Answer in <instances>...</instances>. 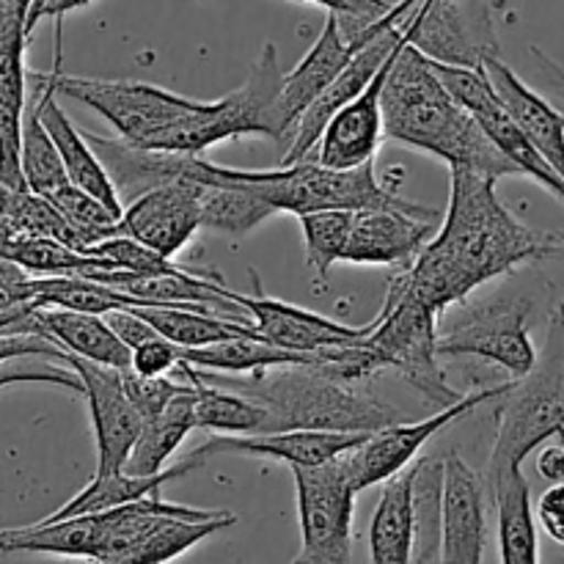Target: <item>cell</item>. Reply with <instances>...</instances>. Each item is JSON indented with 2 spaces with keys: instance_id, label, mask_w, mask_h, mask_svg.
Instances as JSON below:
<instances>
[{
  "instance_id": "obj_1",
  "label": "cell",
  "mask_w": 564,
  "mask_h": 564,
  "mask_svg": "<svg viewBox=\"0 0 564 564\" xmlns=\"http://www.w3.org/2000/svg\"><path fill=\"white\" fill-rule=\"evenodd\" d=\"M496 182L477 171L452 169L449 204L438 235L411 268L391 279L435 314L466 303L477 286L521 264L564 253L562 235H543L521 224L499 202Z\"/></svg>"
},
{
  "instance_id": "obj_2",
  "label": "cell",
  "mask_w": 564,
  "mask_h": 564,
  "mask_svg": "<svg viewBox=\"0 0 564 564\" xmlns=\"http://www.w3.org/2000/svg\"><path fill=\"white\" fill-rule=\"evenodd\" d=\"M386 138L435 154L452 169L477 174L521 176V171L490 143L471 113L446 91L433 61L411 42L397 53L394 69L383 88Z\"/></svg>"
},
{
  "instance_id": "obj_3",
  "label": "cell",
  "mask_w": 564,
  "mask_h": 564,
  "mask_svg": "<svg viewBox=\"0 0 564 564\" xmlns=\"http://www.w3.org/2000/svg\"><path fill=\"white\" fill-rule=\"evenodd\" d=\"M185 180L196 185L242 187L268 202L275 213H292L297 218L308 213H325V209H341V213L397 209V213L438 220V209L408 202L394 187L383 185L375 174V163L352 171H334L312 158L295 165H281V169L253 171L226 169L204 158H193Z\"/></svg>"
},
{
  "instance_id": "obj_4",
  "label": "cell",
  "mask_w": 564,
  "mask_h": 564,
  "mask_svg": "<svg viewBox=\"0 0 564 564\" xmlns=\"http://www.w3.org/2000/svg\"><path fill=\"white\" fill-rule=\"evenodd\" d=\"M220 383L262 402L270 413V433H378L402 422L394 405L364 391L361 383H347L319 367L270 369L248 380L220 375Z\"/></svg>"
},
{
  "instance_id": "obj_5",
  "label": "cell",
  "mask_w": 564,
  "mask_h": 564,
  "mask_svg": "<svg viewBox=\"0 0 564 564\" xmlns=\"http://www.w3.org/2000/svg\"><path fill=\"white\" fill-rule=\"evenodd\" d=\"M496 441L485 485L494 499L496 488L523 471V460L564 430V303L551 308L545 345L527 378L516 380L510 394L499 400Z\"/></svg>"
},
{
  "instance_id": "obj_6",
  "label": "cell",
  "mask_w": 564,
  "mask_h": 564,
  "mask_svg": "<svg viewBox=\"0 0 564 564\" xmlns=\"http://www.w3.org/2000/svg\"><path fill=\"white\" fill-rule=\"evenodd\" d=\"M284 77L275 44H264L240 88L220 99H204L202 108L160 132L149 149L202 158L215 143L242 135H264L281 143L279 102Z\"/></svg>"
},
{
  "instance_id": "obj_7",
  "label": "cell",
  "mask_w": 564,
  "mask_h": 564,
  "mask_svg": "<svg viewBox=\"0 0 564 564\" xmlns=\"http://www.w3.org/2000/svg\"><path fill=\"white\" fill-rule=\"evenodd\" d=\"M438 319L433 308L389 281L375 330L364 339L378 369H394L438 411L457 405L466 394L455 391L438 364Z\"/></svg>"
},
{
  "instance_id": "obj_8",
  "label": "cell",
  "mask_w": 564,
  "mask_h": 564,
  "mask_svg": "<svg viewBox=\"0 0 564 564\" xmlns=\"http://www.w3.org/2000/svg\"><path fill=\"white\" fill-rule=\"evenodd\" d=\"M457 312L438 328L441 358H479L505 369L512 380L527 378L538 364L529 334L532 303L496 295L479 303H457Z\"/></svg>"
},
{
  "instance_id": "obj_9",
  "label": "cell",
  "mask_w": 564,
  "mask_h": 564,
  "mask_svg": "<svg viewBox=\"0 0 564 564\" xmlns=\"http://www.w3.org/2000/svg\"><path fill=\"white\" fill-rule=\"evenodd\" d=\"M55 91L86 108L97 110L119 138H124L132 147L149 149L160 132L174 127L193 110L202 108L204 99L182 97V94L165 91L152 83L138 80H99V77H77L64 75L55 58L53 72Z\"/></svg>"
},
{
  "instance_id": "obj_10",
  "label": "cell",
  "mask_w": 564,
  "mask_h": 564,
  "mask_svg": "<svg viewBox=\"0 0 564 564\" xmlns=\"http://www.w3.org/2000/svg\"><path fill=\"white\" fill-rule=\"evenodd\" d=\"M292 477L301 523V549L292 564H350L358 494L341 457L314 468H292Z\"/></svg>"
},
{
  "instance_id": "obj_11",
  "label": "cell",
  "mask_w": 564,
  "mask_h": 564,
  "mask_svg": "<svg viewBox=\"0 0 564 564\" xmlns=\"http://www.w3.org/2000/svg\"><path fill=\"white\" fill-rule=\"evenodd\" d=\"M405 28L408 42L435 64L485 69L501 58L488 0H422Z\"/></svg>"
},
{
  "instance_id": "obj_12",
  "label": "cell",
  "mask_w": 564,
  "mask_h": 564,
  "mask_svg": "<svg viewBox=\"0 0 564 564\" xmlns=\"http://www.w3.org/2000/svg\"><path fill=\"white\" fill-rule=\"evenodd\" d=\"M512 383H516V380H505V383L490 386V389L474 391V394L463 397L457 405L444 408V411L433 413V416L422 419V422L391 424V427L378 430V433L369 435L367 444H361L356 452L341 457L352 490H356V494H364L367 488L386 485L389 479L400 477L402 471H408L413 457L422 452V446L427 444L433 435L444 433L446 427H452L455 422L466 419L468 413L477 411L482 402L505 400V397L510 394Z\"/></svg>"
},
{
  "instance_id": "obj_13",
  "label": "cell",
  "mask_w": 564,
  "mask_h": 564,
  "mask_svg": "<svg viewBox=\"0 0 564 564\" xmlns=\"http://www.w3.org/2000/svg\"><path fill=\"white\" fill-rule=\"evenodd\" d=\"M433 69L446 86V91L477 119V124L482 127L490 143L521 171V176H529L538 185H543L551 196H556L564 204V180L551 169L549 160L534 149V143L523 135V130L512 121V116L501 108L499 97L490 86L488 72L435 64V61Z\"/></svg>"
},
{
  "instance_id": "obj_14",
  "label": "cell",
  "mask_w": 564,
  "mask_h": 564,
  "mask_svg": "<svg viewBox=\"0 0 564 564\" xmlns=\"http://www.w3.org/2000/svg\"><path fill=\"white\" fill-rule=\"evenodd\" d=\"M253 295H240L226 286V301L240 306L253 323L257 334L262 336L268 345L281 347L290 352H303V356H319L334 347H350L361 345L369 334L375 330V319L367 325H345L336 319L325 317V314L306 312V308L295 306V303L275 301L262 292L259 275L251 270Z\"/></svg>"
},
{
  "instance_id": "obj_15",
  "label": "cell",
  "mask_w": 564,
  "mask_h": 564,
  "mask_svg": "<svg viewBox=\"0 0 564 564\" xmlns=\"http://www.w3.org/2000/svg\"><path fill=\"white\" fill-rule=\"evenodd\" d=\"M64 367L80 378L83 397H86L88 413L94 424V441H97V471L94 477L124 471L138 435L143 430V416L124 389V369L99 367V364L83 361V358L66 356Z\"/></svg>"
},
{
  "instance_id": "obj_16",
  "label": "cell",
  "mask_w": 564,
  "mask_h": 564,
  "mask_svg": "<svg viewBox=\"0 0 564 564\" xmlns=\"http://www.w3.org/2000/svg\"><path fill=\"white\" fill-rule=\"evenodd\" d=\"M31 0H0V185L28 191L22 180V119L28 108L25 69Z\"/></svg>"
},
{
  "instance_id": "obj_17",
  "label": "cell",
  "mask_w": 564,
  "mask_h": 564,
  "mask_svg": "<svg viewBox=\"0 0 564 564\" xmlns=\"http://www.w3.org/2000/svg\"><path fill=\"white\" fill-rule=\"evenodd\" d=\"M488 485L463 460H444L441 564H482L488 549Z\"/></svg>"
},
{
  "instance_id": "obj_18",
  "label": "cell",
  "mask_w": 564,
  "mask_h": 564,
  "mask_svg": "<svg viewBox=\"0 0 564 564\" xmlns=\"http://www.w3.org/2000/svg\"><path fill=\"white\" fill-rule=\"evenodd\" d=\"M202 187L180 180L154 187L127 204L119 220V235L152 248L160 257L174 259L202 226Z\"/></svg>"
},
{
  "instance_id": "obj_19",
  "label": "cell",
  "mask_w": 564,
  "mask_h": 564,
  "mask_svg": "<svg viewBox=\"0 0 564 564\" xmlns=\"http://www.w3.org/2000/svg\"><path fill=\"white\" fill-rule=\"evenodd\" d=\"M375 25H369L361 36L347 39L341 31L339 20L334 14L325 17V25L319 31L317 42L312 44L306 55H303L301 64L284 77V91H281V154L286 152L292 141V132H295L301 116L317 102L325 94V88L341 75L347 64L352 61V55L369 42Z\"/></svg>"
},
{
  "instance_id": "obj_20",
  "label": "cell",
  "mask_w": 564,
  "mask_h": 564,
  "mask_svg": "<svg viewBox=\"0 0 564 564\" xmlns=\"http://www.w3.org/2000/svg\"><path fill=\"white\" fill-rule=\"evenodd\" d=\"M405 47V44H402ZM400 47V50H402ZM397 50V53H400ZM397 53L389 64L375 75V80L358 94L352 102H347L339 113L325 127L323 138L317 143V163L334 171H352L361 165L375 163L380 141H383V88L394 69Z\"/></svg>"
},
{
  "instance_id": "obj_21",
  "label": "cell",
  "mask_w": 564,
  "mask_h": 564,
  "mask_svg": "<svg viewBox=\"0 0 564 564\" xmlns=\"http://www.w3.org/2000/svg\"><path fill=\"white\" fill-rule=\"evenodd\" d=\"M372 433H319V430H292V433L262 435H215L193 452V460L204 463L215 455L268 457L286 463L290 468H314L323 463L339 460L358 446L367 444Z\"/></svg>"
},
{
  "instance_id": "obj_22",
  "label": "cell",
  "mask_w": 564,
  "mask_h": 564,
  "mask_svg": "<svg viewBox=\"0 0 564 564\" xmlns=\"http://www.w3.org/2000/svg\"><path fill=\"white\" fill-rule=\"evenodd\" d=\"M31 97L36 102L39 116H42V124L47 127L50 138H53L55 149H58L61 163H64V171L72 185L97 196L113 213H124V204H121L102 160L97 158V152L88 143L86 132L77 130L69 121V116L64 113V108L58 105V91H55L50 72H31Z\"/></svg>"
},
{
  "instance_id": "obj_23",
  "label": "cell",
  "mask_w": 564,
  "mask_h": 564,
  "mask_svg": "<svg viewBox=\"0 0 564 564\" xmlns=\"http://www.w3.org/2000/svg\"><path fill=\"white\" fill-rule=\"evenodd\" d=\"M435 220L397 209L356 213L345 262L378 268H411L422 248L433 240Z\"/></svg>"
},
{
  "instance_id": "obj_24",
  "label": "cell",
  "mask_w": 564,
  "mask_h": 564,
  "mask_svg": "<svg viewBox=\"0 0 564 564\" xmlns=\"http://www.w3.org/2000/svg\"><path fill=\"white\" fill-rule=\"evenodd\" d=\"M496 97L501 108L512 116L523 135L534 143L540 154L551 163V169L564 180V113L551 99L529 88L501 58H490L485 64Z\"/></svg>"
},
{
  "instance_id": "obj_25",
  "label": "cell",
  "mask_w": 564,
  "mask_h": 564,
  "mask_svg": "<svg viewBox=\"0 0 564 564\" xmlns=\"http://www.w3.org/2000/svg\"><path fill=\"white\" fill-rule=\"evenodd\" d=\"M86 138L97 158L102 160L124 207L154 187L185 180L187 165L196 158V154L154 152V149L132 147L124 138H108L99 135V132H86Z\"/></svg>"
},
{
  "instance_id": "obj_26",
  "label": "cell",
  "mask_w": 564,
  "mask_h": 564,
  "mask_svg": "<svg viewBox=\"0 0 564 564\" xmlns=\"http://www.w3.org/2000/svg\"><path fill=\"white\" fill-rule=\"evenodd\" d=\"M416 466L389 479L380 490L369 521V560L372 564H413L416 556Z\"/></svg>"
},
{
  "instance_id": "obj_27",
  "label": "cell",
  "mask_w": 564,
  "mask_h": 564,
  "mask_svg": "<svg viewBox=\"0 0 564 564\" xmlns=\"http://www.w3.org/2000/svg\"><path fill=\"white\" fill-rule=\"evenodd\" d=\"M42 334L58 345L66 356L99 364L110 369H130L132 350L113 334L102 314L64 312V308H36Z\"/></svg>"
},
{
  "instance_id": "obj_28",
  "label": "cell",
  "mask_w": 564,
  "mask_h": 564,
  "mask_svg": "<svg viewBox=\"0 0 564 564\" xmlns=\"http://www.w3.org/2000/svg\"><path fill=\"white\" fill-rule=\"evenodd\" d=\"M196 394V427L209 430L218 435H262L270 433V413L262 402L240 394V391L224 389V386L207 383L198 369L182 361L174 369Z\"/></svg>"
},
{
  "instance_id": "obj_29",
  "label": "cell",
  "mask_w": 564,
  "mask_h": 564,
  "mask_svg": "<svg viewBox=\"0 0 564 564\" xmlns=\"http://www.w3.org/2000/svg\"><path fill=\"white\" fill-rule=\"evenodd\" d=\"M135 314L182 350H202L220 341L259 336L251 319L226 317L207 306H143L135 308Z\"/></svg>"
},
{
  "instance_id": "obj_30",
  "label": "cell",
  "mask_w": 564,
  "mask_h": 564,
  "mask_svg": "<svg viewBox=\"0 0 564 564\" xmlns=\"http://www.w3.org/2000/svg\"><path fill=\"white\" fill-rule=\"evenodd\" d=\"M191 430H196V394H193V386L187 383V389L180 397H174L163 411L143 419V430L138 435L130 460H127L124 474H130V477L163 474L169 468L165 466L169 457L180 449Z\"/></svg>"
},
{
  "instance_id": "obj_31",
  "label": "cell",
  "mask_w": 564,
  "mask_h": 564,
  "mask_svg": "<svg viewBox=\"0 0 564 564\" xmlns=\"http://www.w3.org/2000/svg\"><path fill=\"white\" fill-rule=\"evenodd\" d=\"M198 466H202V463L193 460V457H185V460L165 468L158 477H130V474L124 471L108 474V477H94L75 499L66 501L61 510H55L53 516H47L44 521H66V518L91 516V512L116 510V507H127L135 505V501L152 499V496H160L165 482H174V479L196 471Z\"/></svg>"
},
{
  "instance_id": "obj_32",
  "label": "cell",
  "mask_w": 564,
  "mask_h": 564,
  "mask_svg": "<svg viewBox=\"0 0 564 564\" xmlns=\"http://www.w3.org/2000/svg\"><path fill=\"white\" fill-rule=\"evenodd\" d=\"M182 361L191 364L193 369L215 375H257L270 372V369L284 367H323L325 352L319 356H303V352L281 350V347L268 345L262 336H248V339L220 341V345L202 347V350H185Z\"/></svg>"
},
{
  "instance_id": "obj_33",
  "label": "cell",
  "mask_w": 564,
  "mask_h": 564,
  "mask_svg": "<svg viewBox=\"0 0 564 564\" xmlns=\"http://www.w3.org/2000/svg\"><path fill=\"white\" fill-rule=\"evenodd\" d=\"M496 512H499V549L501 564H540L538 518L532 510V488L523 471L496 488Z\"/></svg>"
},
{
  "instance_id": "obj_34",
  "label": "cell",
  "mask_w": 564,
  "mask_h": 564,
  "mask_svg": "<svg viewBox=\"0 0 564 564\" xmlns=\"http://www.w3.org/2000/svg\"><path fill=\"white\" fill-rule=\"evenodd\" d=\"M31 303L36 308H64V312L80 314H110L127 312V308H143L147 303L124 295L119 290L99 284V281L83 279V275H47V279H31Z\"/></svg>"
},
{
  "instance_id": "obj_35",
  "label": "cell",
  "mask_w": 564,
  "mask_h": 564,
  "mask_svg": "<svg viewBox=\"0 0 564 564\" xmlns=\"http://www.w3.org/2000/svg\"><path fill=\"white\" fill-rule=\"evenodd\" d=\"M237 516L226 512V516L213 518V521H191V518H165L163 523L152 529L135 549L127 551L116 564H169L180 560L198 543H204L213 534L224 532V529L235 527Z\"/></svg>"
},
{
  "instance_id": "obj_36",
  "label": "cell",
  "mask_w": 564,
  "mask_h": 564,
  "mask_svg": "<svg viewBox=\"0 0 564 564\" xmlns=\"http://www.w3.org/2000/svg\"><path fill=\"white\" fill-rule=\"evenodd\" d=\"M20 165L25 187L39 193V196H50V193L69 185V176H66L64 163H61L58 149H55L53 138H50L47 127L42 124V116H39L33 97L28 99L25 119H22Z\"/></svg>"
},
{
  "instance_id": "obj_37",
  "label": "cell",
  "mask_w": 564,
  "mask_h": 564,
  "mask_svg": "<svg viewBox=\"0 0 564 564\" xmlns=\"http://www.w3.org/2000/svg\"><path fill=\"white\" fill-rule=\"evenodd\" d=\"M352 218H356V213H341V209H325V213H308L297 218L303 231L306 264L314 270V286L317 290L328 284L334 264L345 262Z\"/></svg>"
},
{
  "instance_id": "obj_38",
  "label": "cell",
  "mask_w": 564,
  "mask_h": 564,
  "mask_svg": "<svg viewBox=\"0 0 564 564\" xmlns=\"http://www.w3.org/2000/svg\"><path fill=\"white\" fill-rule=\"evenodd\" d=\"M44 198H50L53 207L58 209V213L64 215L66 224H69L72 237H75V251L86 253L88 248L99 246V242L119 235L121 215L113 213L108 204H102L97 196H91V193L75 187L72 182Z\"/></svg>"
},
{
  "instance_id": "obj_39",
  "label": "cell",
  "mask_w": 564,
  "mask_h": 564,
  "mask_svg": "<svg viewBox=\"0 0 564 564\" xmlns=\"http://www.w3.org/2000/svg\"><path fill=\"white\" fill-rule=\"evenodd\" d=\"M202 187V226L226 235H248L253 226L275 213L268 202L253 196L251 191L229 185H198Z\"/></svg>"
},
{
  "instance_id": "obj_40",
  "label": "cell",
  "mask_w": 564,
  "mask_h": 564,
  "mask_svg": "<svg viewBox=\"0 0 564 564\" xmlns=\"http://www.w3.org/2000/svg\"><path fill=\"white\" fill-rule=\"evenodd\" d=\"M297 3H314L334 14L347 39L361 36L369 25L389 14L391 6H394L389 0H297Z\"/></svg>"
},
{
  "instance_id": "obj_41",
  "label": "cell",
  "mask_w": 564,
  "mask_h": 564,
  "mask_svg": "<svg viewBox=\"0 0 564 564\" xmlns=\"http://www.w3.org/2000/svg\"><path fill=\"white\" fill-rule=\"evenodd\" d=\"M182 347L169 341L165 336H154V339L143 341L132 350V372L141 378H169L182 364Z\"/></svg>"
},
{
  "instance_id": "obj_42",
  "label": "cell",
  "mask_w": 564,
  "mask_h": 564,
  "mask_svg": "<svg viewBox=\"0 0 564 564\" xmlns=\"http://www.w3.org/2000/svg\"><path fill=\"white\" fill-rule=\"evenodd\" d=\"M31 279L33 275H28L20 264L0 257V317H9V314L33 306Z\"/></svg>"
},
{
  "instance_id": "obj_43",
  "label": "cell",
  "mask_w": 564,
  "mask_h": 564,
  "mask_svg": "<svg viewBox=\"0 0 564 564\" xmlns=\"http://www.w3.org/2000/svg\"><path fill=\"white\" fill-rule=\"evenodd\" d=\"M22 358H53L64 361L66 352L58 345L39 334H14L0 336V367L9 361H22Z\"/></svg>"
},
{
  "instance_id": "obj_44",
  "label": "cell",
  "mask_w": 564,
  "mask_h": 564,
  "mask_svg": "<svg viewBox=\"0 0 564 564\" xmlns=\"http://www.w3.org/2000/svg\"><path fill=\"white\" fill-rule=\"evenodd\" d=\"M534 518L540 521V527L545 529L554 543L564 545V482L551 485L538 501V510H534Z\"/></svg>"
},
{
  "instance_id": "obj_45",
  "label": "cell",
  "mask_w": 564,
  "mask_h": 564,
  "mask_svg": "<svg viewBox=\"0 0 564 564\" xmlns=\"http://www.w3.org/2000/svg\"><path fill=\"white\" fill-rule=\"evenodd\" d=\"M105 319H108V325L113 328V334L119 336V339L124 341L130 350H135V347L143 345V341L160 336L158 330L147 323V319L138 317L135 308H127V312H110V314H105Z\"/></svg>"
},
{
  "instance_id": "obj_46",
  "label": "cell",
  "mask_w": 564,
  "mask_h": 564,
  "mask_svg": "<svg viewBox=\"0 0 564 564\" xmlns=\"http://www.w3.org/2000/svg\"><path fill=\"white\" fill-rule=\"evenodd\" d=\"M532 55H534V61H538L540 72H543L545 83H549L551 102H554L556 108L564 113V69L556 64L554 58H549V55H545L540 47H532Z\"/></svg>"
},
{
  "instance_id": "obj_47",
  "label": "cell",
  "mask_w": 564,
  "mask_h": 564,
  "mask_svg": "<svg viewBox=\"0 0 564 564\" xmlns=\"http://www.w3.org/2000/svg\"><path fill=\"white\" fill-rule=\"evenodd\" d=\"M538 474L549 482L562 485L564 482V446H543L538 455Z\"/></svg>"
},
{
  "instance_id": "obj_48",
  "label": "cell",
  "mask_w": 564,
  "mask_h": 564,
  "mask_svg": "<svg viewBox=\"0 0 564 564\" xmlns=\"http://www.w3.org/2000/svg\"><path fill=\"white\" fill-rule=\"evenodd\" d=\"M556 441H560V444L564 446V430H562V433H560V435H556Z\"/></svg>"
},
{
  "instance_id": "obj_49",
  "label": "cell",
  "mask_w": 564,
  "mask_h": 564,
  "mask_svg": "<svg viewBox=\"0 0 564 564\" xmlns=\"http://www.w3.org/2000/svg\"><path fill=\"white\" fill-rule=\"evenodd\" d=\"M562 242H564V235H562Z\"/></svg>"
}]
</instances>
